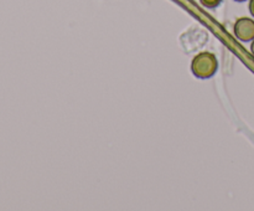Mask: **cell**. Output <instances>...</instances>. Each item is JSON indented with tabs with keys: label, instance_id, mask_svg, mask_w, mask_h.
Segmentation results:
<instances>
[{
	"label": "cell",
	"instance_id": "obj_4",
	"mask_svg": "<svg viewBox=\"0 0 254 211\" xmlns=\"http://www.w3.org/2000/svg\"><path fill=\"white\" fill-rule=\"evenodd\" d=\"M248 7H250L251 15L254 17V0H250V5H248Z\"/></svg>",
	"mask_w": 254,
	"mask_h": 211
},
{
	"label": "cell",
	"instance_id": "obj_2",
	"mask_svg": "<svg viewBox=\"0 0 254 211\" xmlns=\"http://www.w3.org/2000/svg\"><path fill=\"white\" fill-rule=\"evenodd\" d=\"M233 32L240 41H252L254 39V20L248 16L240 17V19L236 20Z\"/></svg>",
	"mask_w": 254,
	"mask_h": 211
},
{
	"label": "cell",
	"instance_id": "obj_6",
	"mask_svg": "<svg viewBox=\"0 0 254 211\" xmlns=\"http://www.w3.org/2000/svg\"><path fill=\"white\" fill-rule=\"evenodd\" d=\"M235 1H237V2H243V1H246V0H235Z\"/></svg>",
	"mask_w": 254,
	"mask_h": 211
},
{
	"label": "cell",
	"instance_id": "obj_5",
	"mask_svg": "<svg viewBox=\"0 0 254 211\" xmlns=\"http://www.w3.org/2000/svg\"><path fill=\"white\" fill-rule=\"evenodd\" d=\"M251 52H252L254 56V39L252 40V44H251Z\"/></svg>",
	"mask_w": 254,
	"mask_h": 211
},
{
	"label": "cell",
	"instance_id": "obj_1",
	"mask_svg": "<svg viewBox=\"0 0 254 211\" xmlns=\"http://www.w3.org/2000/svg\"><path fill=\"white\" fill-rule=\"evenodd\" d=\"M217 57L212 52H200L191 61V71L197 78H210L217 72Z\"/></svg>",
	"mask_w": 254,
	"mask_h": 211
},
{
	"label": "cell",
	"instance_id": "obj_3",
	"mask_svg": "<svg viewBox=\"0 0 254 211\" xmlns=\"http://www.w3.org/2000/svg\"><path fill=\"white\" fill-rule=\"evenodd\" d=\"M201 5L207 9H215V7L220 6V4L222 2V0H200Z\"/></svg>",
	"mask_w": 254,
	"mask_h": 211
}]
</instances>
